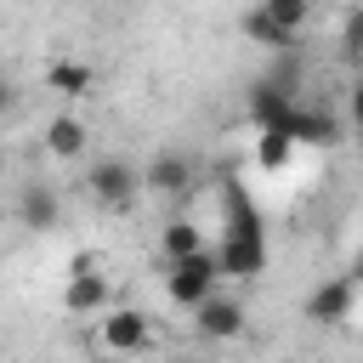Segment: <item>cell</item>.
<instances>
[{
	"label": "cell",
	"instance_id": "6da1fadb",
	"mask_svg": "<svg viewBox=\"0 0 363 363\" xmlns=\"http://www.w3.org/2000/svg\"><path fill=\"white\" fill-rule=\"evenodd\" d=\"M216 284H221V267H216V250H199V255H182V261H170L164 267V295L176 301V306H204L210 295H216Z\"/></svg>",
	"mask_w": 363,
	"mask_h": 363
},
{
	"label": "cell",
	"instance_id": "7a4b0ae2",
	"mask_svg": "<svg viewBox=\"0 0 363 363\" xmlns=\"http://www.w3.org/2000/svg\"><path fill=\"white\" fill-rule=\"evenodd\" d=\"M96 346H102L108 357H136V352H147V346H153L147 312H136V306H108V312L96 318Z\"/></svg>",
	"mask_w": 363,
	"mask_h": 363
},
{
	"label": "cell",
	"instance_id": "3957f363",
	"mask_svg": "<svg viewBox=\"0 0 363 363\" xmlns=\"http://www.w3.org/2000/svg\"><path fill=\"white\" fill-rule=\"evenodd\" d=\"M85 187H91V199H96L102 210H130L136 193H147V187H142V170H136L130 159H96L91 176H85Z\"/></svg>",
	"mask_w": 363,
	"mask_h": 363
},
{
	"label": "cell",
	"instance_id": "277c9868",
	"mask_svg": "<svg viewBox=\"0 0 363 363\" xmlns=\"http://www.w3.org/2000/svg\"><path fill=\"white\" fill-rule=\"evenodd\" d=\"M352 306H357V278H352V272H346V278H329V284H318V289L306 295V318L323 323V329L346 323Z\"/></svg>",
	"mask_w": 363,
	"mask_h": 363
},
{
	"label": "cell",
	"instance_id": "5b68a950",
	"mask_svg": "<svg viewBox=\"0 0 363 363\" xmlns=\"http://www.w3.org/2000/svg\"><path fill=\"white\" fill-rule=\"evenodd\" d=\"M108 278L96 272V267H85V272H68V284H62V312L68 318H102L108 312Z\"/></svg>",
	"mask_w": 363,
	"mask_h": 363
},
{
	"label": "cell",
	"instance_id": "8992f818",
	"mask_svg": "<svg viewBox=\"0 0 363 363\" xmlns=\"http://www.w3.org/2000/svg\"><path fill=\"white\" fill-rule=\"evenodd\" d=\"M193 329L204 340H238L244 335V301H233V295L216 289L204 306H193Z\"/></svg>",
	"mask_w": 363,
	"mask_h": 363
},
{
	"label": "cell",
	"instance_id": "52a82bcc",
	"mask_svg": "<svg viewBox=\"0 0 363 363\" xmlns=\"http://www.w3.org/2000/svg\"><path fill=\"white\" fill-rule=\"evenodd\" d=\"M284 136H289L295 147H335V142H340V119H335L329 108H295L289 125H284Z\"/></svg>",
	"mask_w": 363,
	"mask_h": 363
},
{
	"label": "cell",
	"instance_id": "ba28073f",
	"mask_svg": "<svg viewBox=\"0 0 363 363\" xmlns=\"http://www.w3.org/2000/svg\"><path fill=\"white\" fill-rule=\"evenodd\" d=\"M85 147H91V125H85L79 113H57V119L45 125V153H51V159L74 164V159H85Z\"/></svg>",
	"mask_w": 363,
	"mask_h": 363
},
{
	"label": "cell",
	"instance_id": "9c48e42d",
	"mask_svg": "<svg viewBox=\"0 0 363 363\" xmlns=\"http://www.w3.org/2000/svg\"><path fill=\"white\" fill-rule=\"evenodd\" d=\"M221 238H267L261 233V216H255V204H250V193L227 176V187H221Z\"/></svg>",
	"mask_w": 363,
	"mask_h": 363
},
{
	"label": "cell",
	"instance_id": "30bf717a",
	"mask_svg": "<svg viewBox=\"0 0 363 363\" xmlns=\"http://www.w3.org/2000/svg\"><path fill=\"white\" fill-rule=\"evenodd\" d=\"M216 267H221V278H255L267 267V238H221Z\"/></svg>",
	"mask_w": 363,
	"mask_h": 363
},
{
	"label": "cell",
	"instance_id": "8fae6325",
	"mask_svg": "<svg viewBox=\"0 0 363 363\" xmlns=\"http://www.w3.org/2000/svg\"><path fill=\"white\" fill-rule=\"evenodd\" d=\"M142 187H147V193H164V199H176V193H187V187H193V164H187L182 153H159V159H147V170H142Z\"/></svg>",
	"mask_w": 363,
	"mask_h": 363
},
{
	"label": "cell",
	"instance_id": "7c38bea8",
	"mask_svg": "<svg viewBox=\"0 0 363 363\" xmlns=\"http://www.w3.org/2000/svg\"><path fill=\"white\" fill-rule=\"evenodd\" d=\"M57 216H62V204H57V193H51L45 182H28V187L17 193V221H23L28 233H45V227H57Z\"/></svg>",
	"mask_w": 363,
	"mask_h": 363
},
{
	"label": "cell",
	"instance_id": "4fadbf2b",
	"mask_svg": "<svg viewBox=\"0 0 363 363\" xmlns=\"http://www.w3.org/2000/svg\"><path fill=\"white\" fill-rule=\"evenodd\" d=\"M45 91H57V96L79 102V96H91V91H96V74H91V62H68V57H57V62L45 68Z\"/></svg>",
	"mask_w": 363,
	"mask_h": 363
},
{
	"label": "cell",
	"instance_id": "5bb4252c",
	"mask_svg": "<svg viewBox=\"0 0 363 363\" xmlns=\"http://www.w3.org/2000/svg\"><path fill=\"white\" fill-rule=\"evenodd\" d=\"M250 113H255V125H261V130H284V125H289V113H295V102H289V91H284V85H261V91L250 96Z\"/></svg>",
	"mask_w": 363,
	"mask_h": 363
},
{
	"label": "cell",
	"instance_id": "9a60e30c",
	"mask_svg": "<svg viewBox=\"0 0 363 363\" xmlns=\"http://www.w3.org/2000/svg\"><path fill=\"white\" fill-rule=\"evenodd\" d=\"M159 250H164V261L199 255V250H204V233H199L193 221H164V233H159Z\"/></svg>",
	"mask_w": 363,
	"mask_h": 363
},
{
	"label": "cell",
	"instance_id": "2e32d148",
	"mask_svg": "<svg viewBox=\"0 0 363 363\" xmlns=\"http://www.w3.org/2000/svg\"><path fill=\"white\" fill-rule=\"evenodd\" d=\"M244 34H250L255 45H267V51H289V45H295V34H289V28H278L261 6H255V11H244Z\"/></svg>",
	"mask_w": 363,
	"mask_h": 363
},
{
	"label": "cell",
	"instance_id": "e0dca14e",
	"mask_svg": "<svg viewBox=\"0 0 363 363\" xmlns=\"http://www.w3.org/2000/svg\"><path fill=\"white\" fill-rule=\"evenodd\" d=\"M289 153H295V142H289L284 130H261V136H255V164H261V170H284Z\"/></svg>",
	"mask_w": 363,
	"mask_h": 363
},
{
	"label": "cell",
	"instance_id": "ac0fdd59",
	"mask_svg": "<svg viewBox=\"0 0 363 363\" xmlns=\"http://www.w3.org/2000/svg\"><path fill=\"white\" fill-rule=\"evenodd\" d=\"M261 11H267L278 28H289V34H301V28L312 23V0H261Z\"/></svg>",
	"mask_w": 363,
	"mask_h": 363
},
{
	"label": "cell",
	"instance_id": "d6986e66",
	"mask_svg": "<svg viewBox=\"0 0 363 363\" xmlns=\"http://www.w3.org/2000/svg\"><path fill=\"white\" fill-rule=\"evenodd\" d=\"M346 113H352V125H363V74H357L352 91H346Z\"/></svg>",
	"mask_w": 363,
	"mask_h": 363
},
{
	"label": "cell",
	"instance_id": "ffe728a7",
	"mask_svg": "<svg viewBox=\"0 0 363 363\" xmlns=\"http://www.w3.org/2000/svg\"><path fill=\"white\" fill-rule=\"evenodd\" d=\"M346 51H363V11L346 17Z\"/></svg>",
	"mask_w": 363,
	"mask_h": 363
},
{
	"label": "cell",
	"instance_id": "44dd1931",
	"mask_svg": "<svg viewBox=\"0 0 363 363\" xmlns=\"http://www.w3.org/2000/svg\"><path fill=\"white\" fill-rule=\"evenodd\" d=\"M6 108H11V85L0 79V113H6Z\"/></svg>",
	"mask_w": 363,
	"mask_h": 363
},
{
	"label": "cell",
	"instance_id": "7402d4cb",
	"mask_svg": "<svg viewBox=\"0 0 363 363\" xmlns=\"http://www.w3.org/2000/svg\"><path fill=\"white\" fill-rule=\"evenodd\" d=\"M352 278H357V289H363V255H357V267H352Z\"/></svg>",
	"mask_w": 363,
	"mask_h": 363
},
{
	"label": "cell",
	"instance_id": "603a6c76",
	"mask_svg": "<svg viewBox=\"0 0 363 363\" xmlns=\"http://www.w3.org/2000/svg\"><path fill=\"white\" fill-rule=\"evenodd\" d=\"M352 62H357V74H363V51H352Z\"/></svg>",
	"mask_w": 363,
	"mask_h": 363
},
{
	"label": "cell",
	"instance_id": "cb8c5ba5",
	"mask_svg": "<svg viewBox=\"0 0 363 363\" xmlns=\"http://www.w3.org/2000/svg\"><path fill=\"white\" fill-rule=\"evenodd\" d=\"M0 170H6V164H0Z\"/></svg>",
	"mask_w": 363,
	"mask_h": 363
}]
</instances>
